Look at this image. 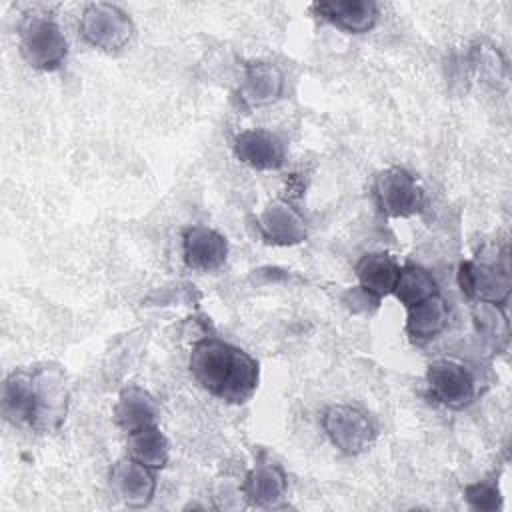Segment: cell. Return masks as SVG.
Here are the masks:
<instances>
[{
	"instance_id": "30bf717a",
	"label": "cell",
	"mask_w": 512,
	"mask_h": 512,
	"mask_svg": "<svg viewBox=\"0 0 512 512\" xmlns=\"http://www.w3.org/2000/svg\"><path fill=\"white\" fill-rule=\"evenodd\" d=\"M182 254H184L186 266H190L192 270L212 272L226 262L228 242L214 228L196 224L184 230Z\"/></svg>"
},
{
	"instance_id": "9c48e42d",
	"label": "cell",
	"mask_w": 512,
	"mask_h": 512,
	"mask_svg": "<svg viewBox=\"0 0 512 512\" xmlns=\"http://www.w3.org/2000/svg\"><path fill=\"white\" fill-rule=\"evenodd\" d=\"M110 488L128 508H144L156 492L152 468L132 456L120 458L110 468Z\"/></svg>"
},
{
	"instance_id": "cb8c5ba5",
	"label": "cell",
	"mask_w": 512,
	"mask_h": 512,
	"mask_svg": "<svg viewBox=\"0 0 512 512\" xmlns=\"http://www.w3.org/2000/svg\"><path fill=\"white\" fill-rule=\"evenodd\" d=\"M380 300L378 296H374L372 292L364 290L362 286H352L344 292L342 296V304L352 312V314H364V316H370L378 306H380Z\"/></svg>"
},
{
	"instance_id": "6da1fadb",
	"label": "cell",
	"mask_w": 512,
	"mask_h": 512,
	"mask_svg": "<svg viewBox=\"0 0 512 512\" xmlns=\"http://www.w3.org/2000/svg\"><path fill=\"white\" fill-rule=\"evenodd\" d=\"M188 366L192 378L204 390L228 404L250 400L258 388L260 368L256 358L216 336L194 342Z\"/></svg>"
},
{
	"instance_id": "52a82bcc",
	"label": "cell",
	"mask_w": 512,
	"mask_h": 512,
	"mask_svg": "<svg viewBox=\"0 0 512 512\" xmlns=\"http://www.w3.org/2000/svg\"><path fill=\"white\" fill-rule=\"evenodd\" d=\"M372 190L376 206L390 218H410L424 208V192L416 178L404 168L390 166L382 170Z\"/></svg>"
},
{
	"instance_id": "603a6c76",
	"label": "cell",
	"mask_w": 512,
	"mask_h": 512,
	"mask_svg": "<svg viewBox=\"0 0 512 512\" xmlns=\"http://www.w3.org/2000/svg\"><path fill=\"white\" fill-rule=\"evenodd\" d=\"M464 496H466V502L474 510L492 512V510L500 508V504H502V496H500V490H498V484L494 478H486V480L468 484L464 488Z\"/></svg>"
},
{
	"instance_id": "4fadbf2b",
	"label": "cell",
	"mask_w": 512,
	"mask_h": 512,
	"mask_svg": "<svg viewBox=\"0 0 512 512\" xmlns=\"http://www.w3.org/2000/svg\"><path fill=\"white\" fill-rule=\"evenodd\" d=\"M258 230L266 242L292 246L306 240L304 218L284 200L270 202L258 216Z\"/></svg>"
},
{
	"instance_id": "2e32d148",
	"label": "cell",
	"mask_w": 512,
	"mask_h": 512,
	"mask_svg": "<svg viewBox=\"0 0 512 512\" xmlns=\"http://www.w3.org/2000/svg\"><path fill=\"white\" fill-rule=\"evenodd\" d=\"M158 416L160 408L158 402L150 396V392L134 384L122 388L118 402L114 406V420L126 432V436L156 424Z\"/></svg>"
},
{
	"instance_id": "8992f818",
	"label": "cell",
	"mask_w": 512,
	"mask_h": 512,
	"mask_svg": "<svg viewBox=\"0 0 512 512\" xmlns=\"http://www.w3.org/2000/svg\"><path fill=\"white\" fill-rule=\"evenodd\" d=\"M134 24L130 16L108 2H92L84 8L80 16V34L82 38L100 50L112 52L120 50L132 38Z\"/></svg>"
},
{
	"instance_id": "3957f363",
	"label": "cell",
	"mask_w": 512,
	"mask_h": 512,
	"mask_svg": "<svg viewBox=\"0 0 512 512\" xmlns=\"http://www.w3.org/2000/svg\"><path fill=\"white\" fill-rule=\"evenodd\" d=\"M458 284L468 298L502 306L512 288L506 252L500 254L496 250L492 256L478 254V258L462 262L458 268Z\"/></svg>"
},
{
	"instance_id": "5bb4252c",
	"label": "cell",
	"mask_w": 512,
	"mask_h": 512,
	"mask_svg": "<svg viewBox=\"0 0 512 512\" xmlns=\"http://www.w3.org/2000/svg\"><path fill=\"white\" fill-rule=\"evenodd\" d=\"M312 10L326 22L350 34H362L374 28L378 20V4L372 0H330L316 2Z\"/></svg>"
},
{
	"instance_id": "e0dca14e",
	"label": "cell",
	"mask_w": 512,
	"mask_h": 512,
	"mask_svg": "<svg viewBox=\"0 0 512 512\" xmlns=\"http://www.w3.org/2000/svg\"><path fill=\"white\" fill-rule=\"evenodd\" d=\"M2 414L14 426H30L34 416V376L14 370L2 384Z\"/></svg>"
},
{
	"instance_id": "7c38bea8",
	"label": "cell",
	"mask_w": 512,
	"mask_h": 512,
	"mask_svg": "<svg viewBox=\"0 0 512 512\" xmlns=\"http://www.w3.org/2000/svg\"><path fill=\"white\" fill-rule=\"evenodd\" d=\"M284 90V74L272 62H250L244 68V76L238 88V96L244 106L260 108L276 102Z\"/></svg>"
},
{
	"instance_id": "d6986e66",
	"label": "cell",
	"mask_w": 512,
	"mask_h": 512,
	"mask_svg": "<svg viewBox=\"0 0 512 512\" xmlns=\"http://www.w3.org/2000/svg\"><path fill=\"white\" fill-rule=\"evenodd\" d=\"M398 274H400L398 262L384 252L366 254L356 264L358 286H362L364 290L372 292L378 298L394 292Z\"/></svg>"
},
{
	"instance_id": "7402d4cb",
	"label": "cell",
	"mask_w": 512,
	"mask_h": 512,
	"mask_svg": "<svg viewBox=\"0 0 512 512\" xmlns=\"http://www.w3.org/2000/svg\"><path fill=\"white\" fill-rule=\"evenodd\" d=\"M474 322L478 330L496 342H506L508 338V320L504 310L498 304H488V302H478L474 308Z\"/></svg>"
},
{
	"instance_id": "ac0fdd59",
	"label": "cell",
	"mask_w": 512,
	"mask_h": 512,
	"mask_svg": "<svg viewBox=\"0 0 512 512\" xmlns=\"http://www.w3.org/2000/svg\"><path fill=\"white\" fill-rule=\"evenodd\" d=\"M406 334L414 342H428L438 336L448 322V304L438 294L406 308Z\"/></svg>"
},
{
	"instance_id": "44dd1931",
	"label": "cell",
	"mask_w": 512,
	"mask_h": 512,
	"mask_svg": "<svg viewBox=\"0 0 512 512\" xmlns=\"http://www.w3.org/2000/svg\"><path fill=\"white\" fill-rule=\"evenodd\" d=\"M406 308L438 294V284L434 280V276L416 264H408L404 268H400L394 292H392Z\"/></svg>"
},
{
	"instance_id": "8fae6325",
	"label": "cell",
	"mask_w": 512,
	"mask_h": 512,
	"mask_svg": "<svg viewBox=\"0 0 512 512\" xmlns=\"http://www.w3.org/2000/svg\"><path fill=\"white\" fill-rule=\"evenodd\" d=\"M236 158L254 170H276L284 164V142L262 128L244 130L234 138Z\"/></svg>"
},
{
	"instance_id": "ffe728a7",
	"label": "cell",
	"mask_w": 512,
	"mask_h": 512,
	"mask_svg": "<svg viewBox=\"0 0 512 512\" xmlns=\"http://www.w3.org/2000/svg\"><path fill=\"white\" fill-rule=\"evenodd\" d=\"M128 450L132 458H136L138 462L146 464L152 470L164 468L170 458V444L158 428V424L128 434Z\"/></svg>"
},
{
	"instance_id": "7a4b0ae2",
	"label": "cell",
	"mask_w": 512,
	"mask_h": 512,
	"mask_svg": "<svg viewBox=\"0 0 512 512\" xmlns=\"http://www.w3.org/2000/svg\"><path fill=\"white\" fill-rule=\"evenodd\" d=\"M18 48L24 62L42 72L62 66L68 42L62 28L46 14H28L18 26Z\"/></svg>"
},
{
	"instance_id": "277c9868",
	"label": "cell",
	"mask_w": 512,
	"mask_h": 512,
	"mask_svg": "<svg viewBox=\"0 0 512 512\" xmlns=\"http://www.w3.org/2000/svg\"><path fill=\"white\" fill-rule=\"evenodd\" d=\"M34 376V416L30 428L48 434L56 432L68 412V386L58 366H42L32 372Z\"/></svg>"
},
{
	"instance_id": "5b68a950",
	"label": "cell",
	"mask_w": 512,
	"mask_h": 512,
	"mask_svg": "<svg viewBox=\"0 0 512 512\" xmlns=\"http://www.w3.org/2000/svg\"><path fill=\"white\" fill-rule=\"evenodd\" d=\"M322 428L328 440L344 454H360L376 438L374 420L350 404L328 406L322 414Z\"/></svg>"
},
{
	"instance_id": "ba28073f",
	"label": "cell",
	"mask_w": 512,
	"mask_h": 512,
	"mask_svg": "<svg viewBox=\"0 0 512 512\" xmlns=\"http://www.w3.org/2000/svg\"><path fill=\"white\" fill-rule=\"evenodd\" d=\"M426 384L432 400L452 410L468 406L476 394L472 372L464 364L448 358L428 364Z\"/></svg>"
},
{
	"instance_id": "9a60e30c",
	"label": "cell",
	"mask_w": 512,
	"mask_h": 512,
	"mask_svg": "<svg viewBox=\"0 0 512 512\" xmlns=\"http://www.w3.org/2000/svg\"><path fill=\"white\" fill-rule=\"evenodd\" d=\"M242 486V496L262 508H276L282 504L288 488L284 470L272 462H258L248 470Z\"/></svg>"
}]
</instances>
